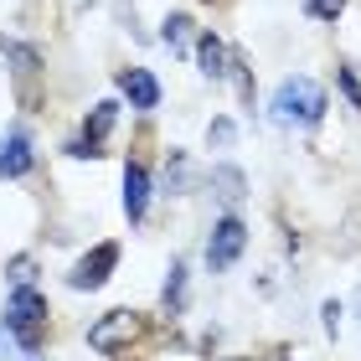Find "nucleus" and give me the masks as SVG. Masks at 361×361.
Listing matches in <instances>:
<instances>
[{"mask_svg": "<svg viewBox=\"0 0 361 361\" xmlns=\"http://www.w3.org/2000/svg\"><path fill=\"white\" fill-rule=\"evenodd\" d=\"M0 325H6V336L16 341V351L37 361L47 351V336H52V305H47V294L37 284H21V289L6 294Z\"/></svg>", "mask_w": 361, "mask_h": 361, "instance_id": "f257e3e1", "label": "nucleus"}, {"mask_svg": "<svg viewBox=\"0 0 361 361\" xmlns=\"http://www.w3.org/2000/svg\"><path fill=\"white\" fill-rule=\"evenodd\" d=\"M325 109H331V98H325V88L315 83V78H284V83L274 88L269 98V114L279 129H315L325 119Z\"/></svg>", "mask_w": 361, "mask_h": 361, "instance_id": "f03ea898", "label": "nucleus"}, {"mask_svg": "<svg viewBox=\"0 0 361 361\" xmlns=\"http://www.w3.org/2000/svg\"><path fill=\"white\" fill-rule=\"evenodd\" d=\"M145 331H150L145 310H104V315L88 325V351H98V356H119V351L135 346V341H145Z\"/></svg>", "mask_w": 361, "mask_h": 361, "instance_id": "7ed1b4c3", "label": "nucleus"}, {"mask_svg": "<svg viewBox=\"0 0 361 361\" xmlns=\"http://www.w3.org/2000/svg\"><path fill=\"white\" fill-rule=\"evenodd\" d=\"M243 248H248V222L238 212H222L207 233V274H227L243 258Z\"/></svg>", "mask_w": 361, "mask_h": 361, "instance_id": "20e7f679", "label": "nucleus"}, {"mask_svg": "<svg viewBox=\"0 0 361 361\" xmlns=\"http://www.w3.org/2000/svg\"><path fill=\"white\" fill-rule=\"evenodd\" d=\"M119 269V243H93V248L68 269V289L73 294H98Z\"/></svg>", "mask_w": 361, "mask_h": 361, "instance_id": "39448f33", "label": "nucleus"}, {"mask_svg": "<svg viewBox=\"0 0 361 361\" xmlns=\"http://www.w3.org/2000/svg\"><path fill=\"white\" fill-rule=\"evenodd\" d=\"M150 196H155V180L145 160H124V191H119V207H124V222L129 227H145L150 217Z\"/></svg>", "mask_w": 361, "mask_h": 361, "instance_id": "423d86ee", "label": "nucleus"}, {"mask_svg": "<svg viewBox=\"0 0 361 361\" xmlns=\"http://www.w3.org/2000/svg\"><path fill=\"white\" fill-rule=\"evenodd\" d=\"M31 171H37V140L21 124H11L0 135V180H26Z\"/></svg>", "mask_w": 361, "mask_h": 361, "instance_id": "0eeeda50", "label": "nucleus"}, {"mask_svg": "<svg viewBox=\"0 0 361 361\" xmlns=\"http://www.w3.org/2000/svg\"><path fill=\"white\" fill-rule=\"evenodd\" d=\"M114 83H119V98H124L135 114H155V109H160V78H155L150 68H119Z\"/></svg>", "mask_w": 361, "mask_h": 361, "instance_id": "6e6552de", "label": "nucleus"}, {"mask_svg": "<svg viewBox=\"0 0 361 361\" xmlns=\"http://www.w3.org/2000/svg\"><path fill=\"white\" fill-rule=\"evenodd\" d=\"M0 62H6V73L16 78V83H37V78L47 73L42 47L37 42H21V37H0Z\"/></svg>", "mask_w": 361, "mask_h": 361, "instance_id": "1a4fd4ad", "label": "nucleus"}, {"mask_svg": "<svg viewBox=\"0 0 361 361\" xmlns=\"http://www.w3.org/2000/svg\"><path fill=\"white\" fill-rule=\"evenodd\" d=\"M191 57H196V73H202V78H212V83H227V57H233V47H227L212 26L196 31V52H191Z\"/></svg>", "mask_w": 361, "mask_h": 361, "instance_id": "9d476101", "label": "nucleus"}, {"mask_svg": "<svg viewBox=\"0 0 361 361\" xmlns=\"http://www.w3.org/2000/svg\"><path fill=\"white\" fill-rule=\"evenodd\" d=\"M207 186H212V196H217L227 212H238V202L248 196V171L233 166V160H217V166L207 171Z\"/></svg>", "mask_w": 361, "mask_h": 361, "instance_id": "9b49d317", "label": "nucleus"}, {"mask_svg": "<svg viewBox=\"0 0 361 361\" xmlns=\"http://www.w3.org/2000/svg\"><path fill=\"white\" fill-rule=\"evenodd\" d=\"M119 114H124V98H98V104L83 114V129H78V135L93 140V145H104L114 135V124H119Z\"/></svg>", "mask_w": 361, "mask_h": 361, "instance_id": "f8f14e48", "label": "nucleus"}, {"mask_svg": "<svg viewBox=\"0 0 361 361\" xmlns=\"http://www.w3.org/2000/svg\"><path fill=\"white\" fill-rule=\"evenodd\" d=\"M160 47H171V57H191L196 52V21L186 11H171L160 21Z\"/></svg>", "mask_w": 361, "mask_h": 361, "instance_id": "ddd939ff", "label": "nucleus"}, {"mask_svg": "<svg viewBox=\"0 0 361 361\" xmlns=\"http://www.w3.org/2000/svg\"><path fill=\"white\" fill-rule=\"evenodd\" d=\"M186 279H191V269H186V258H171V269H166V284H160V310L176 320V315H186Z\"/></svg>", "mask_w": 361, "mask_h": 361, "instance_id": "4468645a", "label": "nucleus"}, {"mask_svg": "<svg viewBox=\"0 0 361 361\" xmlns=\"http://www.w3.org/2000/svg\"><path fill=\"white\" fill-rule=\"evenodd\" d=\"M191 186H196L191 155H186V150H171V155H166V196H186Z\"/></svg>", "mask_w": 361, "mask_h": 361, "instance_id": "2eb2a0df", "label": "nucleus"}, {"mask_svg": "<svg viewBox=\"0 0 361 361\" xmlns=\"http://www.w3.org/2000/svg\"><path fill=\"white\" fill-rule=\"evenodd\" d=\"M227 78L238 83V98L253 109V93L258 88H253V68H248V52H243V47H233V57H227Z\"/></svg>", "mask_w": 361, "mask_h": 361, "instance_id": "dca6fc26", "label": "nucleus"}, {"mask_svg": "<svg viewBox=\"0 0 361 361\" xmlns=\"http://www.w3.org/2000/svg\"><path fill=\"white\" fill-rule=\"evenodd\" d=\"M300 6H305V16H310L315 26H336L341 16H346L351 0H300Z\"/></svg>", "mask_w": 361, "mask_h": 361, "instance_id": "f3484780", "label": "nucleus"}, {"mask_svg": "<svg viewBox=\"0 0 361 361\" xmlns=\"http://www.w3.org/2000/svg\"><path fill=\"white\" fill-rule=\"evenodd\" d=\"M6 284H11V289L37 284V258H31V253H11V258H6Z\"/></svg>", "mask_w": 361, "mask_h": 361, "instance_id": "a211bd4d", "label": "nucleus"}, {"mask_svg": "<svg viewBox=\"0 0 361 361\" xmlns=\"http://www.w3.org/2000/svg\"><path fill=\"white\" fill-rule=\"evenodd\" d=\"M336 88H341V98L361 114V78H356V68L351 62H336Z\"/></svg>", "mask_w": 361, "mask_h": 361, "instance_id": "6ab92c4d", "label": "nucleus"}, {"mask_svg": "<svg viewBox=\"0 0 361 361\" xmlns=\"http://www.w3.org/2000/svg\"><path fill=\"white\" fill-rule=\"evenodd\" d=\"M233 140H238V124H233V119H212V124H207V145H217V150H227Z\"/></svg>", "mask_w": 361, "mask_h": 361, "instance_id": "aec40b11", "label": "nucleus"}, {"mask_svg": "<svg viewBox=\"0 0 361 361\" xmlns=\"http://www.w3.org/2000/svg\"><path fill=\"white\" fill-rule=\"evenodd\" d=\"M62 150H68L73 160H104V145H93V140H83V135H73Z\"/></svg>", "mask_w": 361, "mask_h": 361, "instance_id": "412c9836", "label": "nucleus"}, {"mask_svg": "<svg viewBox=\"0 0 361 361\" xmlns=\"http://www.w3.org/2000/svg\"><path fill=\"white\" fill-rule=\"evenodd\" d=\"M341 315H346V305H341V300H325L320 305V325H325V336H331V341L341 336Z\"/></svg>", "mask_w": 361, "mask_h": 361, "instance_id": "4be33fe9", "label": "nucleus"}, {"mask_svg": "<svg viewBox=\"0 0 361 361\" xmlns=\"http://www.w3.org/2000/svg\"><path fill=\"white\" fill-rule=\"evenodd\" d=\"M222 361H248V356H222Z\"/></svg>", "mask_w": 361, "mask_h": 361, "instance_id": "5701e85b", "label": "nucleus"}, {"mask_svg": "<svg viewBox=\"0 0 361 361\" xmlns=\"http://www.w3.org/2000/svg\"><path fill=\"white\" fill-rule=\"evenodd\" d=\"M356 310H361V289H356Z\"/></svg>", "mask_w": 361, "mask_h": 361, "instance_id": "b1692460", "label": "nucleus"}]
</instances>
